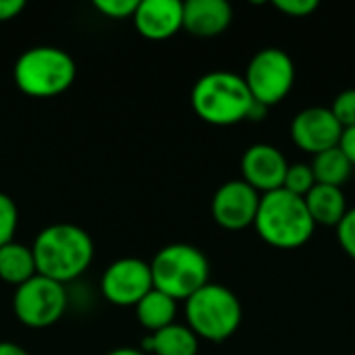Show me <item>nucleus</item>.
Returning a JSON list of instances; mask_svg holds the SVG:
<instances>
[{"instance_id":"obj_26","label":"nucleus","mask_w":355,"mask_h":355,"mask_svg":"<svg viewBox=\"0 0 355 355\" xmlns=\"http://www.w3.org/2000/svg\"><path fill=\"white\" fill-rule=\"evenodd\" d=\"M25 8V0H0V23L12 21Z\"/></svg>"},{"instance_id":"obj_19","label":"nucleus","mask_w":355,"mask_h":355,"mask_svg":"<svg viewBox=\"0 0 355 355\" xmlns=\"http://www.w3.org/2000/svg\"><path fill=\"white\" fill-rule=\"evenodd\" d=\"M310 166H312L316 183L333 185V187H343L354 171V164L349 162V158L343 154L339 146L316 154Z\"/></svg>"},{"instance_id":"obj_16","label":"nucleus","mask_w":355,"mask_h":355,"mask_svg":"<svg viewBox=\"0 0 355 355\" xmlns=\"http://www.w3.org/2000/svg\"><path fill=\"white\" fill-rule=\"evenodd\" d=\"M304 200L314 225L337 227L347 212V202L341 187L316 183Z\"/></svg>"},{"instance_id":"obj_6","label":"nucleus","mask_w":355,"mask_h":355,"mask_svg":"<svg viewBox=\"0 0 355 355\" xmlns=\"http://www.w3.org/2000/svg\"><path fill=\"white\" fill-rule=\"evenodd\" d=\"M185 318L198 339L220 343L237 333L243 310L231 289L208 283L185 300Z\"/></svg>"},{"instance_id":"obj_9","label":"nucleus","mask_w":355,"mask_h":355,"mask_svg":"<svg viewBox=\"0 0 355 355\" xmlns=\"http://www.w3.org/2000/svg\"><path fill=\"white\" fill-rule=\"evenodd\" d=\"M102 295L119 308H135L154 289L150 264L141 258H119L102 275Z\"/></svg>"},{"instance_id":"obj_5","label":"nucleus","mask_w":355,"mask_h":355,"mask_svg":"<svg viewBox=\"0 0 355 355\" xmlns=\"http://www.w3.org/2000/svg\"><path fill=\"white\" fill-rule=\"evenodd\" d=\"M154 289L175 302L189 300L210 283V262L202 250L189 243H171L156 252L150 262Z\"/></svg>"},{"instance_id":"obj_15","label":"nucleus","mask_w":355,"mask_h":355,"mask_svg":"<svg viewBox=\"0 0 355 355\" xmlns=\"http://www.w3.org/2000/svg\"><path fill=\"white\" fill-rule=\"evenodd\" d=\"M144 354L154 355H198L200 339L187 324L173 322L166 329L150 333L139 347Z\"/></svg>"},{"instance_id":"obj_22","label":"nucleus","mask_w":355,"mask_h":355,"mask_svg":"<svg viewBox=\"0 0 355 355\" xmlns=\"http://www.w3.org/2000/svg\"><path fill=\"white\" fill-rule=\"evenodd\" d=\"M331 112L335 114V119L339 121V125H341L343 129L354 127L355 125V87H352V89H343V92L335 98V102H333V106H331Z\"/></svg>"},{"instance_id":"obj_11","label":"nucleus","mask_w":355,"mask_h":355,"mask_svg":"<svg viewBox=\"0 0 355 355\" xmlns=\"http://www.w3.org/2000/svg\"><path fill=\"white\" fill-rule=\"evenodd\" d=\"M343 135V127L324 106H310L300 110L291 121V139L308 154H320L337 148Z\"/></svg>"},{"instance_id":"obj_13","label":"nucleus","mask_w":355,"mask_h":355,"mask_svg":"<svg viewBox=\"0 0 355 355\" xmlns=\"http://www.w3.org/2000/svg\"><path fill=\"white\" fill-rule=\"evenodd\" d=\"M131 19L141 37L162 42L173 37L179 29H183V2L139 0Z\"/></svg>"},{"instance_id":"obj_30","label":"nucleus","mask_w":355,"mask_h":355,"mask_svg":"<svg viewBox=\"0 0 355 355\" xmlns=\"http://www.w3.org/2000/svg\"><path fill=\"white\" fill-rule=\"evenodd\" d=\"M106 355H148V354H144L141 349H133V347H116V349L108 352Z\"/></svg>"},{"instance_id":"obj_27","label":"nucleus","mask_w":355,"mask_h":355,"mask_svg":"<svg viewBox=\"0 0 355 355\" xmlns=\"http://www.w3.org/2000/svg\"><path fill=\"white\" fill-rule=\"evenodd\" d=\"M339 148L343 150V154L349 158V162L355 166V125L354 127L343 129V135H341Z\"/></svg>"},{"instance_id":"obj_1","label":"nucleus","mask_w":355,"mask_h":355,"mask_svg":"<svg viewBox=\"0 0 355 355\" xmlns=\"http://www.w3.org/2000/svg\"><path fill=\"white\" fill-rule=\"evenodd\" d=\"M31 252L37 275L64 285L89 268L94 260V239L77 225L56 223L37 233Z\"/></svg>"},{"instance_id":"obj_29","label":"nucleus","mask_w":355,"mask_h":355,"mask_svg":"<svg viewBox=\"0 0 355 355\" xmlns=\"http://www.w3.org/2000/svg\"><path fill=\"white\" fill-rule=\"evenodd\" d=\"M266 112H268V106H264V104L254 100V104H252V108L248 112V121H262L266 116Z\"/></svg>"},{"instance_id":"obj_4","label":"nucleus","mask_w":355,"mask_h":355,"mask_svg":"<svg viewBox=\"0 0 355 355\" xmlns=\"http://www.w3.org/2000/svg\"><path fill=\"white\" fill-rule=\"evenodd\" d=\"M77 75L73 56L56 46L23 50L12 67L15 85L31 98H52L67 92Z\"/></svg>"},{"instance_id":"obj_18","label":"nucleus","mask_w":355,"mask_h":355,"mask_svg":"<svg viewBox=\"0 0 355 355\" xmlns=\"http://www.w3.org/2000/svg\"><path fill=\"white\" fill-rule=\"evenodd\" d=\"M37 275L35 260L31 248L10 241L0 248V279L12 287L27 283L31 277Z\"/></svg>"},{"instance_id":"obj_7","label":"nucleus","mask_w":355,"mask_h":355,"mask_svg":"<svg viewBox=\"0 0 355 355\" xmlns=\"http://www.w3.org/2000/svg\"><path fill=\"white\" fill-rule=\"evenodd\" d=\"M69 306L67 289L48 277L35 275L27 283L15 287L12 312L17 320L29 329H46L58 322Z\"/></svg>"},{"instance_id":"obj_25","label":"nucleus","mask_w":355,"mask_h":355,"mask_svg":"<svg viewBox=\"0 0 355 355\" xmlns=\"http://www.w3.org/2000/svg\"><path fill=\"white\" fill-rule=\"evenodd\" d=\"M275 8L289 17H310L318 8V0H275Z\"/></svg>"},{"instance_id":"obj_10","label":"nucleus","mask_w":355,"mask_h":355,"mask_svg":"<svg viewBox=\"0 0 355 355\" xmlns=\"http://www.w3.org/2000/svg\"><path fill=\"white\" fill-rule=\"evenodd\" d=\"M260 206V193L243 179L223 183L212 198L214 220L229 231H239L254 225Z\"/></svg>"},{"instance_id":"obj_8","label":"nucleus","mask_w":355,"mask_h":355,"mask_svg":"<svg viewBox=\"0 0 355 355\" xmlns=\"http://www.w3.org/2000/svg\"><path fill=\"white\" fill-rule=\"evenodd\" d=\"M243 79L252 98L270 108L279 104L293 87V58L281 48H264L252 56Z\"/></svg>"},{"instance_id":"obj_28","label":"nucleus","mask_w":355,"mask_h":355,"mask_svg":"<svg viewBox=\"0 0 355 355\" xmlns=\"http://www.w3.org/2000/svg\"><path fill=\"white\" fill-rule=\"evenodd\" d=\"M0 355H29L25 347L12 341H0Z\"/></svg>"},{"instance_id":"obj_24","label":"nucleus","mask_w":355,"mask_h":355,"mask_svg":"<svg viewBox=\"0 0 355 355\" xmlns=\"http://www.w3.org/2000/svg\"><path fill=\"white\" fill-rule=\"evenodd\" d=\"M337 239L345 254L355 260V208H347L345 216L337 225Z\"/></svg>"},{"instance_id":"obj_21","label":"nucleus","mask_w":355,"mask_h":355,"mask_svg":"<svg viewBox=\"0 0 355 355\" xmlns=\"http://www.w3.org/2000/svg\"><path fill=\"white\" fill-rule=\"evenodd\" d=\"M19 225V208L15 200L0 191V248L12 241Z\"/></svg>"},{"instance_id":"obj_23","label":"nucleus","mask_w":355,"mask_h":355,"mask_svg":"<svg viewBox=\"0 0 355 355\" xmlns=\"http://www.w3.org/2000/svg\"><path fill=\"white\" fill-rule=\"evenodd\" d=\"M139 0H94V6L108 19H129L133 17Z\"/></svg>"},{"instance_id":"obj_14","label":"nucleus","mask_w":355,"mask_h":355,"mask_svg":"<svg viewBox=\"0 0 355 355\" xmlns=\"http://www.w3.org/2000/svg\"><path fill=\"white\" fill-rule=\"evenodd\" d=\"M233 21L227 0H187L183 2V29L196 37H216Z\"/></svg>"},{"instance_id":"obj_17","label":"nucleus","mask_w":355,"mask_h":355,"mask_svg":"<svg viewBox=\"0 0 355 355\" xmlns=\"http://www.w3.org/2000/svg\"><path fill=\"white\" fill-rule=\"evenodd\" d=\"M137 322L150 333H156L160 329H166L175 322L177 316V302L168 297L166 293L152 289L141 297V302L135 306Z\"/></svg>"},{"instance_id":"obj_20","label":"nucleus","mask_w":355,"mask_h":355,"mask_svg":"<svg viewBox=\"0 0 355 355\" xmlns=\"http://www.w3.org/2000/svg\"><path fill=\"white\" fill-rule=\"evenodd\" d=\"M316 185V179H314V173H312V166L306 164V162H295V164H289L287 166V175H285V181H283V189L300 196V198H306L310 193V189Z\"/></svg>"},{"instance_id":"obj_3","label":"nucleus","mask_w":355,"mask_h":355,"mask_svg":"<svg viewBox=\"0 0 355 355\" xmlns=\"http://www.w3.org/2000/svg\"><path fill=\"white\" fill-rule=\"evenodd\" d=\"M252 104L245 79L231 71H210L191 87V108L210 125L227 127L248 121Z\"/></svg>"},{"instance_id":"obj_2","label":"nucleus","mask_w":355,"mask_h":355,"mask_svg":"<svg viewBox=\"0 0 355 355\" xmlns=\"http://www.w3.org/2000/svg\"><path fill=\"white\" fill-rule=\"evenodd\" d=\"M254 227L268 245L295 250L310 241L316 225L308 212L306 200L281 187L260 196Z\"/></svg>"},{"instance_id":"obj_12","label":"nucleus","mask_w":355,"mask_h":355,"mask_svg":"<svg viewBox=\"0 0 355 355\" xmlns=\"http://www.w3.org/2000/svg\"><path fill=\"white\" fill-rule=\"evenodd\" d=\"M287 166L289 162L283 152L270 144H254L241 156L243 181L258 193L281 189L287 175Z\"/></svg>"}]
</instances>
